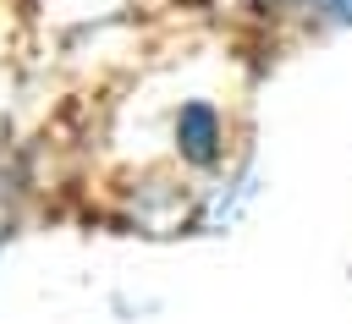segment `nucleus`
I'll list each match as a JSON object with an SVG mask.
<instances>
[{
	"instance_id": "1",
	"label": "nucleus",
	"mask_w": 352,
	"mask_h": 324,
	"mask_svg": "<svg viewBox=\"0 0 352 324\" xmlns=\"http://www.w3.org/2000/svg\"><path fill=\"white\" fill-rule=\"evenodd\" d=\"M182 143H187L192 159H209V154H214V115H209L204 104L182 110Z\"/></svg>"
}]
</instances>
